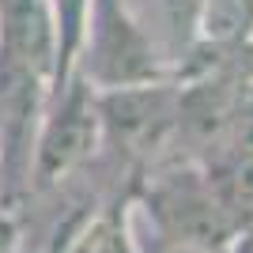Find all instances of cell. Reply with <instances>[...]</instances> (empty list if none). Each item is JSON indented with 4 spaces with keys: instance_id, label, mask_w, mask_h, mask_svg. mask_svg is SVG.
Segmentation results:
<instances>
[{
    "instance_id": "cell-7",
    "label": "cell",
    "mask_w": 253,
    "mask_h": 253,
    "mask_svg": "<svg viewBox=\"0 0 253 253\" xmlns=\"http://www.w3.org/2000/svg\"><path fill=\"white\" fill-rule=\"evenodd\" d=\"M201 42L231 45L253 34V0H204L197 19Z\"/></svg>"
},
{
    "instance_id": "cell-5",
    "label": "cell",
    "mask_w": 253,
    "mask_h": 253,
    "mask_svg": "<svg viewBox=\"0 0 253 253\" xmlns=\"http://www.w3.org/2000/svg\"><path fill=\"white\" fill-rule=\"evenodd\" d=\"M132 185H136V178H132ZM132 185L125 193H117L110 204L80 215V223L68 227V238L61 242V253H140Z\"/></svg>"
},
{
    "instance_id": "cell-11",
    "label": "cell",
    "mask_w": 253,
    "mask_h": 253,
    "mask_svg": "<svg viewBox=\"0 0 253 253\" xmlns=\"http://www.w3.org/2000/svg\"><path fill=\"white\" fill-rule=\"evenodd\" d=\"M0 170H4V132H0Z\"/></svg>"
},
{
    "instance_id": "cell-3",
    "label": "cell",
    "mask_w": 253,
    "mask_h": 253,
    "mask_svg": "<svg viewBox=\"0 0 253 253\" xmlns=\"http://www.w3.org/2000/svg\"><path fill=\"white\" fill-rule=\"evenodd\" d=\"M80 53H84L80 76L95 91H114V87H136V84L163 80V64L155 57V45L128 19L121 0H91Z\"/></svg>"
},
{
    "instance_id": "cell-8",
    "label": "cell",
    "mask_w": 253,
    "mask_h": 253,
    "mask_svg": "<svg viewBox=\"0 0 253 253\" xmlns=\"http://www.w3.org/2000/svg\"><path fill=\"white\" fill-rule=\"evenodd\" d=\"M0 253H23V223L8 204H0Z\"/></svg>"
},
{
    "instance_id": "cell-2",
    "label": "cell",
    "mask_w": 253,
    "mask_h": 253,
    "mask_svg": "<svg viewBox=\"0 0 253 253\" xmlns=\"http://www.w3.org/2000/svg\"><path fill=\"white\" fill-rule=\"evenodd\" d=\"M102 148V121H98V91L76 72L57 95L45 98L42 125L34 136L31 178L38 189H49L80 167H87Z\"/></svg>"
},
{
    "instance_id": "cell-10",
    "label": "cell",
    "mask_w": 253,
    "mask_h": 253,
    "mask_svg": "<svg viewBox=\"0 0 253 253\" xmlns=\"http://www.w3.org/2000/svg\"><path fill=\"white\" fill-rule=\"evenodd\" d=\"M227 253H253V223H246L242 231H234V234H231Z\"/></svg>"
},
{
    "instance_id": "cell-9",
    "label": "cell",
    "mask_w": 253,
    "mask_h": 253,
    "mask_svg": "<svg viewBox=\"0 0 253 253\" xmlns=\"http://www.w3.org/2000/svg\"><path fill=\"white\" fill-rule=\"evenodd\" d=\"M136 242H140V253H227V250H201V246H178V242H167L159 234L136 231Z\"/></svg>"
},
{
    "instance_id": "cell-12",
    "label": "cell",
    "mask_w": 253,
    "mask_h": 253,
    "mask_svg": "<svg viewBox=\"0 0 253 253\" xmlns=\"http://www.w3.org/2000/svg\"><path fill=\"white\" fill-rule=\"evenodd\" d=\"M23 253H38V250H23Z\"/></svg>"
},
{
    "instance_id": "cell-1",
    "label": "cell",
    "mask_w": 253,
    "mask_h": 253,
    "mask_svg": "<svg viewBox=\"0 0 253 253\" xmlns=\"http://www.w3.org/2000/svg\"><path fill=\"white\" fill-rule=\"evenodd\" d=\"M132 197H136V211L144 215L148 231L167 242L227 250L234 234L231 219L197 159H178V163L140 174L132 185Z\"/></svg>"
},
{
    "instance_id": "cell-6",
    "label": "cell",
    "mask_w": 253,
    "mask_h": 253,
    "mask_svg": "<svg viewBox=\"0 0 253 253\" xmlns=\"http://www.w3.org/2000/svg\"><path fill=\"white\" fill-rule=\"evenodd\" d=\"M201 167L208 174L211 189H215V197H219L234 231H242L246 223H253V155L219 151V155L201 159Z\"/></svg>"
},
{
    "instance_id": "cell-4",
    "label": "cell",
    "mask_w": 253,
    "mask_h": 253,
    "mask_svg": "<svg viewBox=\"0 0 253 253\" xmlns=\"http://www.w3.org/2000/svg\"><path fill=\"white\" fill-rule=\"evenodd\" d=\"M102 148H110L128 167H148L159 148H167L178 128V84H136L98 91Z\"/></svg>"
}]
</instances>
